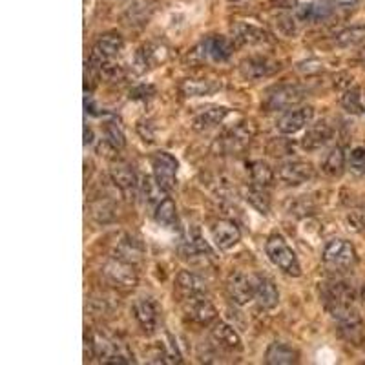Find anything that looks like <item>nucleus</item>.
I'll list each match as a JSON object with an SVG mask.
<instances>
[{"label":"nucleus","mask_w":365,"mask_h":365,"mask_svg":"<svg viewBox=\"0 0 365 365\" xmlns=\"http://www.w3.org/2000/svg\"><path fill=\"white\" fill-rule=\"evenodd\" d=\"M265 252H267V258L272 261V265H276L285 274H289V276H299L301 274L298 256L285 241L283 236H279V234L270 236L265 243Z\"/></svg>","instance_id":"1"},{"label":"nucleus","mask_w":365,"mask_h":365,"mask_svg":"<svg viewBox=\"0 0 365 365\" xmlns=\"http://www.w3.org/2000/svg\"><path fill=\"white\" fill-rule=\"evenodd\" d=\"M101 272L104 281L113 289L121 290V292L133 290L137 283H139V276H137L133 265L128 263V261H122L119 258L108 259Z\"/></svg>","instance_id":"2"},{"label":"nucleus","mask_w":365,"mask_h":365,"mask_svg":"<svg viewBox=\"0 0 365 365\" xmlns=\"http://www.w3.org/2000/svg\"><path fill=\"white\" fill-rule=\"evenodd\" d=\"M307 97V90L299 84H279L267 91L263 101V108L267 112H279L298 106L299 102Z\"/></svg>","instance_id":"3"},{"label":"nucleus","mask_w":365,"mask_h":365,"mask_svg":"<svg viewBox=\"0 0 365 365\" xmlns=\"http://www.w3.org/2000/svg\"><path fill=\"white\" fill-rule=\"evenodd\" d=\"M256 132H258V128L252 121H239L230 130H227L223 135H219L214 147L218 148L221 153H236L239 150H243L256 137Z\"/></svg>","instance_id":"4"},{"label":"nucleus","mask_w":365,"mask_h":365,"mask_svg":"<svg viewBox=\"0 0 365 365\" xmlns=\"http://www.w3.org/2000/svg\"><path fill=\"white\" fill-rule=\"evenodd\" d=\"M321 259L327 267L335 270H349L353 265L356 263V249L355 245L347 241V239H333L325 245L324 252H321Z\"/></svg>","instance_id":"5"},{"label":"nucleus","mask_w":365,"mask_h":365,"mask_svg":"<svg viewBox=\"0 0 365 365\" xmlns=\"http://www.w3.org/2000/svg\"><path fill=\"white\" fill-rule=\"evenodd\" d=\"M122 46H124V41H122V37L119 35V33H115V31L102 33V35L97 39L95 44H93V48H91L90 61H88L86 64L99 75V68H101L104 62L112 61L113 57L119 55Z\"/></svg>","instance_id":"6"},{"label":"nucleus","mask_w":365,"mask_h":365,"mask_svg":"<svg viewBox=\"0 0 365 365\" xmlns=\"http://www.w3.org/2000/svg\"><path fill=\"white\" fill-rule=\"evenodd\" d=\"M133 318L147 336H152L159 329V305L150 296H141L133 301Z\"/></svg>","instance_id":"7"},{"label":"nucleus","mask_w":365,"mask_h":365,"mask_svg":"<svg viewBox=\"0 0 365 365\" xmlns=\"http://www.w3.org/2000/svg\"><path fill=\"white\" fill-rule=\"evenodd\" d=\"M152 168H153V178L158 179L167 192L174 190L178 187V159L174 158L172 153L168 152H156L152 156Z\"/></svg>","instance_id":"8"},{"label":"nucleus","mask_w":365,"mask_h":365,"mask_svg":"<svg viewBox=\"0 0 365 365\" xmlns=\"http://www.w3.org/2000/svg\"><path fill=\"white\" fill-rule=\"evenodd\" d=\"M182 312L192 324L210 325L218 319V309L205 296H185Z\"/></svg>","instance_id":"9"},{"label":"nucleus","mask_w":365,"mask_h":365,"mask_svg":"<svg viewBox=\"0 0 365 365\" xmlns=\"http://www.w3.org/2000/svg\"><path fill=\"white\" fill-rule=\"evenodd\" d=\"M315 178V168L307 161H287L276 168V179L285 187H299Z\"/></svg>","instance_id":"10"},{"label":"nucleus","mask_w":365,"mask_h":365,"mask_svg":"<svg viewBox=\"0 0 365 365\" xmlns=\"http://www.w3.org/2000/svg\"><path fill=\"white\" fill-rule=\"evenodd\" d=\"M227 292L236 305H247L256 296V276L232 272L227 279Z\"/></svg>","instance_id":"11"},{"label":"nucleus","mask_w":365,"mask_h":365,"mask_svg":"<svg viewBox=\"0 0 365 365\" xmlns=\"http://www.w3.org/2000/svg\"><path fill=\"white\" fill-rule=\"evenodd\" d=\"M279 62H276L270 57H249L239 62V75L243 77L245 81H259L265 77L274 75L276 71H279Z\"/></svg>","instance_id":"12"},{"label":"nucleus","mask_w":365,"mask_h":365,"mask_svg":"<svg viewBox=\"0 0 365 365\" xmlns=\"http://www.w3.org/2000/svg\"><path fill=\"white\" fill-rule=\"evenodd\" d=\"M110 178H112V182L115 185L117 190L122 194V198L133 203L137 196V178L135 174H133L132 167L122 161L112 162Z\"/></svg>","instance_id":"13"},{"label":"nucleus","mask_w":365,"mask_h":365,"mask_svg":"<svg viewBox=\"0 0 365 365\" xmlns=\"http://www.w3.org/2000/svg\"><path fill=\"white\" fill-rule=\"evenodd\" d=\"M315 117V108L312 106H301L296 110L285 113L278 121V132L283 135H294L299 130H303L312 122Z\"/></svg>","instance_id":"14"},{"label":"nucleus","mask_w":365,"mask_h":365,"mask_svg":"<svg viewBox=\"0 0 365 365\" xmlns=\"http://www.w3.org/2000/svg\"><path fill=\"white\" fill-rule=\"evenodd\" d=\"M232 42L238 46H263L269 44L270 37L263 28L247 22H236L232 26Z\"/></svg>","instance_id":"15"},{"label":"nucleus","mask_w":365,"mask_h":365,"mask_svg":"<svg viewBox=\"0 0 365 365\" xmlns=\"http://www.w3.org/2000/svg\"><path fill=\"white\" fill-rule=\"evenodd\" d=\"M319 292H321L325 307L336 303H355L356 299V290L347 281H340V279L324 283Z\"/></svg>","instance_id":"16"},{"label":"nucleus","mask_w":365,"mask_h":365,"mask_svg":"<svg viewBox=\"0 0 365 365\" xmlns=\"http://www.w3.org/2000/svg\"><path fill=\"white\" fill-rule=\"evenodd\" d=\"M198 51L201 59H208V61L214 62H225L228 61V57L232 55V42L225 39V37L212 35L205 39L198 46Z\"/></svg>","instance_id":"17"},{"label":"nucleus","mask_w":365,"mask_h":365,"mask_svg":"<svg viewBox=\"0 0 365 365\" xmlns=\"http://www.w3.org/2000/svg\"><path fill=\"white\" fill-rule=\"evenodd\" d=\"M212 238L214 243L218 245L221 250H230L241 241V232L238 225L228 219H219L212 225Z\"/></svg>","instance_id":"18"},{"label":"nucleus","mask_w":365,"mask_h":365,"mask_svg":"<svg viewBox=\"0 0 365 365\" xmlns=\"http://www.w3.org/2000/svg\"><path fill=\"white\" fill-rule=\"evenodd\" d=\"M156 11V2L153 0H132V4L128 6L122 13V22L130 28H141L148 24Z\"/></svg>","instance_id":"19"},{"label":"nucleus","mask_w":365,"mask_h":365,"mask_svg":"<svg viewBox=\"0 0 365 365\" xmlns=\"http://www.w3.org/2000/svg\"><path fill=\"white\" fill-rule=\"evenodd\" d=\"M333 135H335V130H333L329 122L318 121L307 128V132H305L303 139H301V147L307 152H315V150L325 147L333 139Z\"/></svg>","instance_id":"20"},{"label":"nucleus","mask_w":365,"mask_h":365,"mask_svg":"<svg viewBox=\"0 0 365 365\" xmlns=\"http://www.w3.org/2000/svg\"><path fill=\"white\" fill-rule=\"evenodd\" d=\"M214 344L219 345L221 349L227 350H241V336L238 335V330L234 329L232 325L227 321H216L210 330Z\"/></svg>","instance_id":"21"},{"label":"nucleus","mask_w":365,"mask_h":365,"mask_svg":"<svg viewBox=\"0 0 365 365\" xmlns=\"http://www.w3.org/2000/svg\"><path fill=\"white\" fill-rule=\"evenodd\" d=\"M333 13L329 2H307L294 10V19L303 24H318Z\"/></svg>","instance_id":"22"},{"label":"nucleus","mask_w":365,"mask_h":365,"mask_svg":"<svg viewBox=\"0 0 365 365\" xmlns=\"http://www.w3.org/2000/svg\"><path fill=\"white\" fill-rule=\"evenodd\" d=\"M254 299L265 310L278 307L279 290L272 279L265 278V276H256V296H254Z\"/></svg>","instance_id":"23"},{"label":"nucleus","mask_w":365,"mask_h":365,"mask_svg":"<svg viewBox=\"0 0 365 365\" xmlns=\"http://www.w3.org/2000/svg\"><path fill=\"white\" fill-rule=\"evenodd\" d=\"M299 358V353L290 347L289 344L285 341H272V344L267 347V353H265V362L269 365H289L296 364Z\"/></svg>","instance_id":"24"},{"label":"nucleus","mask_w":365,"mask_h":365,"mask_svg":"<svg viewBox=\"0 0 365 365\" xmlns=\"http://www.w3.org/2000/svg\"><path fill=\"white\" fill-rule=\"evenodd\" d=\"M228 115V108L225 106H210L205 108L198 115L194 117L192 127L194 130H198V132H207V130H212L218 124L225 121V117Z\"/></svg>","instance_id":"25"},{"label":"nucleus","mask_w":365,"mask_h":365,"mask_svg":"<svg viewBox=\"0 0 365 365\" xmlns=\"http://www.w3.org/2000/svg\"><path fill=\"white\" fill-rule=\"evenodd\" d=\"M178 289L181 290L185 296H207L208 294V283L201 276L190 270H181L176 278Z\"/></svg>","instance_id":"26"},{"label":"nucleus","mask_w":365,"mask_h":365,"mask_svg":"<svg viewBox=\"0 0 365 365\" xmlns=\"http://www.w3.org/2000/svg\"><path fill=\"white\" fill-rule=\"evenodd\" d=\"M115 258L135 265L144 258V247H142V243L139 239L132 238V236H124V238L117 243Z\"/></svg>","instance_id":"27"},{"label":"nucleus","mask_w":365,"mask_h":365,"mask_svg":"<svg viewBox=\"0 0 365 365\" xmlns=\"http://www.w3.org/2000/svg\"><path fill=\"white\" fill-rule=\"evenodd\" d=\"M141 194L142 198H144V203H147V207L153 210L159 207V203H161L162 199L167 198V190L161 187L158 182V179L153 178V176H144L141 181Z\"/></svg>","instance_id":"28"},{"label":"nucleus","mask_w":365,"mask_h":365,"mask_svg":"<svg viewBox=\"0 0 365 365\" xmlns=\"http://www.w3.org/2000/svg\"><path fill=\"white\" fill-rule=\"evenodd\" d=\"M250 172V185L269 190L276 179V170L270 168L269 162L265 161H252L249 167Z\"/></svg>","instance_id":"29"},{"label":"nucleus","mask_w":365,"mask_h":365,"mask_svg":"<svg viewBox=\"0 0 365 365\" xmlns=\"http://www.w3.org/2000/svg\"><path fill=\"white\" fill-rule=\"evenodd\" d=\"M216 90H219V84L208 79H185L179 84V91L182 97H203L210 95Z\"/></svg>","instance_id":"30"},{"label":"nucleus","mask_w":365,"mask_h":365,"mask_svg":"<svg viewBox=\"0 0 365 365\" xmlns=\"http://www.w3.org/2000/svg\"><path fill=\"white\" fill-rule=\"evenodd\" d=\"M347 165V156H345L344 148L335 147L330 148L327 156H325L324 162H321V170H324L329 178H340Z\"/></svg>","instance_id":"31"},{"label":"nucleus","mask_w":365,"mask_h":365,"mask_svg":"<svg viewBox=\"0 0 365 365\" xmlns=\"http://www.w3.org/2000/svg\"><path fill=\"white\" fill-rule=\"evenodd\" d=\"M365 42V24L349 26L335 35V44L340 48H353Z\"/></svg>","instance_id":"32"},{"label":"nucleus","mask_w":365,"mask_h":365,"mask_svg":"<svg viewBox=\"0 0 365 365\" xmlns=\"http://www.w3.org/2000/svg\"><path fill=\"white\" fill-rule=\"evenodd\" d=\"M153 219L165 228L178 227V208H176V203L168 196L153 210Z\"/></svg>","instance_id":"33"},{"label":"nucleus","mask_w":365,"mask_h":365,"mask_svg":"<svg viewBox=\"0 0 365 365\" xmlns=\"http://www.w3.org/2000/svg\"><path fill=\"white\" fill-rule=\"evenodd\" d=\"M245 199H247V203L252 208H256L259 214H265V216H267V214L270 212V198L265 188L250 185V187L245 190Z\"/></svg>","instance_id":"34"},{"label":"nucleus","mask_w":365,"mask_h":365,"mask_svg":"<svg viewBox=\"0 0 365 365\" xmlns=\"http://www.w3.org/2000/svg\"><path fill=\"white\" fill-rule=\"evenodd\" d=\"M338 333L347 344L353 345H362L365 344V330L364 324H355V325H338Z\"/></svg>","instance_id":"35"},{"label":"nucleus","mask_w":365,"mask_h":365,"mask_svg":"<svg viewBox=\"0 0 365 365\" xmlns=\"http://www.w3.org/2000/svg\"><path fill=\"white\" fill-rule=\"evenodd\" d=\"M341 106L349 113H360L362 112V91L358 86H350L349 90L344 91L341 95Z\"/></svg>","instance_id":"36"},{"label":"nucleus","mask_w":365,"mask_h":365,"mask_svg":"<svg viewBox=\"0 0 365 365\" xmlns=\"http://www.w3.org/2000/svg\"><path fill=\"white\" fill-rule=\"evenodd\" d=\"M91 216L99 223H110L113 216H115V208H113L110 201L102 199V201H97V203L91 205Z\"/></svg>","instance_id":"37"},{"label":"nucleus","mask_w":365,"mask_h":365,"mask_svg":"<svg viewBox=\"0 0 365 365\" xmlns=\"http://www.w3.org/2000/svg\"><path fill=\"white\" fill-rule=\"evenodd\" d=\"M104 141L108 142V147L113 150H121L124 148L127 141H124V133L121 132V128L117 127L115 122H106L104 127Z\"/></svg>","instance_id":"38"},{"label":"nucleus","mask_w":365,"mask_h":365,"mask_svg":"<svg viewBox=\"0 0 365 365\" xmlns=\"http://www.w3.org/2000/svg\"><path fill=\"white\" fill-rule=\"evenodd\" d=\"M347 162H349L350 172L360 176V178H365V147L353 148L349 158H347Z\"/></svg>","instance_id":"39"},{"label":"nucleus","mask_w":365,"mask_h":365,"mask_svg":"<svg viewBox=\"0 0 365 365\" xmlns=\"http://www.w3.org/2000/svg\"><path fill=\"white\" fill-rule=\"evenodd\" d=\"M315 212V205L310 199H307L305 196L298 198L296 201H292L289 207V214L290 216H296V218H303V216H310Z\"/></svg>","instance_id":"40"},{"label":"nucleus","mask_w":365,"mask_h":365,"mask_svg":"<svg viewBox=\"0 0 365 365\" xmlns=\"http://www.w3.org/2000/svg\"><path fill=\"white\" fill-rule=\"evenodd\" d=\"M347 223L349 228H353L355 232H365V212L364 210H353V212L347 216Z\"/></svg>","instance_id":"41"},{"label":"nucleus","mask_w":365,"mask_h":365,"mask_svg":"<svg viewBox=\"0 0 365 365\" xmlns=\"http://www.w3.org/2000/svg\"><path fill=\"white\" fill-rule=\"evenodd\" d=\"M137 132H139V135L142 137V141L144 142H153V128L150 122H144V121H139V124H137Z\"/></svg>","instance_id":"42"},{"label":"nucleus","mask_w":365,"mask_h":365,"mask_svg":"<svg viewBox=\"0 0 365 365\" xmlns=\"http://www.w3.org/2000/svg\"><path fill=\"white\" fill-rule=\"evenodd\" d=\"M350 86H353V77H350L349 73H338V75L335 77V88H336V90L345 91V90H349Z\"/></svg>","instance_id":"43"},{"label":"nucleus","mask_w":365,"mask_h":365,"mask_svg":"<svg viewBox=\"0 0 365 365\" xmlns=\"http://www.w3.org/2000/svg\"><path fill=\"white\" fill-rule=\"evenodd\" d=\"M358 296H360V301H362V303L365 305V281H364V285H362V287H360V294H358Z\"/></svg>","instance_id":"44"},{"label":"nucleus","mask_w":365,"mask_h":365,"mask_svg":"<svg viewBox=\"0 0 365 365\" xmlns=\"http://www.w3.org/2000/svg\"><path fill=\"white\" fill-rule=\"evenodd\" d=\"M358 61H360L362 64H365V50H362L360 53H358Z\"/></svg>","instance_id":"45"},{"label":"nucleus","mask_w":365,"mask_h":365,"mask_svg":"<svg viewBox=\"0 0 365 365\" xmlns=\"http://www.w3.org/2000/svg\"><path fill=\"white\" fill-rule=\"evenodd\" d=\"M227 2H230V4H236V2H241V0H227Z\"/></svg>","instance_id":"46"},{"label":"nucleus","mask_w":365,"mask_h":365,"mask_svg":"<svg viewBox=\"0 0 365 365\" xmlns=\"http://www.w3.org/2000/svg\"><path fill=\"white\" fill-rule=\"evenodd\" d=\"M362 210H364V212H365V201H364V203H362Z\"/></svg>","instance_id":"47"}]
</instances>
